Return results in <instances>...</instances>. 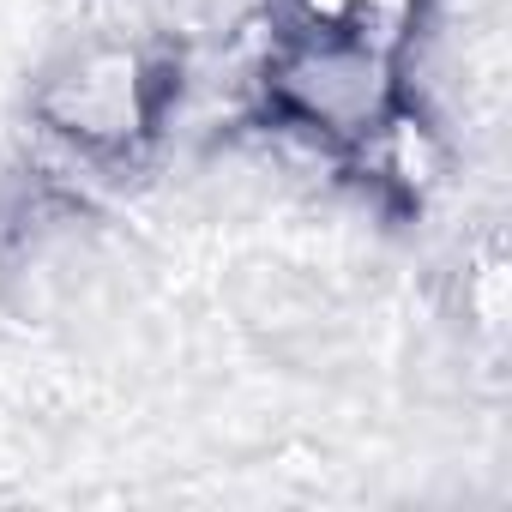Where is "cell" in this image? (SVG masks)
<instances>
[{"instance_id":"6da1fadb","label":"cell","mask_w":512,"mask_h":512,"mask_svg":"<svg viewBox=\"0 0 512 512\" xmlns=\"http://www.w3.org/2000/svg\"><path fill=\"white\" fill-rule=\"evenodd\" d=\"M253 91L278 133L344 169H368V157L416 109L404 49L290 19H278L272 43L253 61Z\"/></svg>"},{"instance_id":"7a4b0ae2","label":"cell","mask_w":512,"mask_h":512,"mask_svg":"<svg viewBox=\"0 0 512 512\" xmlns=\"http://www.w3.org/2000/svg\"><path fill=\"white\" fill-rule=\"evenodd\" d=\"M169 103H175V67L157 49L127 37H97L43 73L31 109L61 151L85 163H115L163 127Z\"/></svg>"},{"instance_id":"3957f363","label":"cell","mask_w":512,"mask_h":512,"mask_svg":"<svg viewBox=\"0 0 512 512\" xmlns=\"http://www.w3.org/2000/svg\"><path fill=\"white\" fill-rule=\"evenodd\" d=\"M434 0H284L290 25H320V31H344V37H368L386 49H416L422 25H428Z\"/></svg>"}]
</instances>
